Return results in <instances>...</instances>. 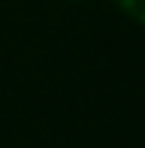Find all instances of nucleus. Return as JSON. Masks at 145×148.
Segmentation results:
<instances>
[{
	"label": "nucleus",
	"mask_w": 145,
	"mask_h": 148,
	"mask_svg": "<svg viewBox=\"0 0 145 148\" xmlns=\"http://www.w3.org/2000/svg\"><path fill=\"white\" fill-rule=\"evenodd\" d=\"M121 12L127 18H133L136 24H145V0H118Z\"/></svg>",
	"instance_id": "1"
}]
</instances>
